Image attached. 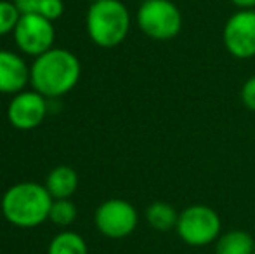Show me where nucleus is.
Returning a JSON list of instances; mask_svg holds the SVG:
<instances>
[{"label": "nucleus", "instance_id": "3", "mask_svg": "<svg viewBox=\"0 0 255 254\" xmlns=\"http://www.w3.org/2000/svg\"><path fill=\"white\" fill-rule=\"evenodd\" d=\"M91 40L103 49H113L127 38L130 30V14L120 0H96L85 17Z\"/></svg>", "mask_w": 255, "mask_h": 254}, {"label": "nucleus", "instance_id": "9", "mask_svg": "<svg viewBox=\"0 0 255 254\" xmlns=\"http://www.w3.org/2000/svg\"><path fill=\"white\" fill-rule=\"evenodd\" d=\"M47 115V98L37 91H21L12 96L7 106V119L17 131H31Z\"/></svg>", "mask_w": 255, "mask_h": 254}, {"label": "nucleus", "instance_id": "15", "mask_svg": "<svg viewBox=\"0 0 255 254\" xmlns=\"http://www.w3.org/2000/svg\"><path fill=\"white\" fill-rule=\"evenodd\" d=\"M77 220V206L70 199H56L52 200L51 211H49V221L56 227H70Z\"/></svg>", "mask_w": 255, "mask_h": 254}, {"label": "nucleus", "instance_id": "20", "mask_svg": "<svg viewBox=\"0 0 255 254\" xmlns=\"http://www.w3.org/2000/svg\"><path fill=\"white\" fill-rule=\"evenodd\" d=\"M229 2H231L233 5L240 7L242 10H245V9H254V7H255V0H229Z\"/></svg>", "mask_w": 255, "mask_h": 254}, {"label": "nucleus", "instance_id": "14", "mask_svg": "<svg viewBox=\"0 0 255 254\" xmlns=\"http://www.w3.org/2000/svg\"><path fill=\"white\" fill-rule=\"evenodd\" d=\"M87 242L80 234L64 230L57 234L47 248V254H87Z\"/></svg>", "mask_w": 255, "mask_h": 254}, {"label": "nucleus", "instance_id": "21", "mask_svg": "<svg viewBox=\"0 0 255 254\" xmlns=\"http://www.w3.org/2000/svg\"><path fill=\"white\" fill-rule=\"evenodd\" d=\"M89 2H91V3H92V2H96V0H89Z\"/></svg>", "mask_w": 255, "mask_h": 254}, {"label": "nucleus", "instance_id": "13", "mask_svg": "<svg viewBox=\"0 0 255 254\" xmlns=\"http://www.w3.org/2000/svg\"><path fill=\"white\" fill-rule=\"evenodd\" d=\"M179 214L170 204L167 202H153L146 209V221L149 227L158 232H168L177 227Z\"/></svg>", "mask_w": 255, "mask_h": 254}, {"label": "nucleus", "instance_id": "16", "mask_svg": "<svg viewBox=\"0 0 255 254\" xmlns=\"http://www.w3.org/2000/svg\"><path fill=\"white\" fill-rule=\"evenodd\" d=\"M21 17V12L14 2L10 0H0V37L7 33H12L17 21Z\"/></svg>", "mask_w": 255, "mask_h": 254}, {"label": "nucleus", "instance_id": "19", "mask_svg": "<svg viewBox=\"0 0 255 254\" xmlns=\"http://www.w3.org/2000/svg\"><path fill=\"white\" fill-rule=\"evenodd\" d=\"M21 14H38L44 0H12Z\"/></svg>", "mask_w": 255, "mask_h": 254}, {"label": "nucleus", "instance_id": "5", "mask_svg": "<svg viewBox=\"0 0 255 254\" xmlns=\"http://www.w3.org/2000/svg\"><path fill=\"white\" fill-rule=\"evenodd\" d=\"M177 235L188 246H207L219 239L221 234V218L208 206H189L179 214Z\"/></svg>", "mask_w": 255, "mask_h": 254}, {"label": "nucleus", "instance_id": "18", "mask_svg": "<svg viewBox=\"0 0 255 254\" xmlns=\"http://www.w3.org/2000/svg\"><path fill=\"white\" fill-rule=\"evenodd\" d=\"M242 101L249 110L255 112V75L250 77L242 87Z\"/></svg>", "mask_w": 255, "mask_h": 254}, {"label": "nucleus", "instance_id": "1", "mask_svg": "<svg viewBox=\"0 0 255 254\" xmlns=\"http://www.w3.org/2000/svg\"><path fill=\"white\" fill-rule=\"evenodd\" d=\"M82 75V64L71 51L52 47L35 58L30 66V85L44 98L54 99L73 91Z\"/></svg>", "mask_w": 255, "mask_h": 254}, {"label": "nucleus", "instance_id": "17", "mask_svg": "<svg viewBox=\"0 0 255 254\" xmlns=\"http://www.w3.org/2000/svg\"><path fill=\"white\" fill-rule=\"evenodd\" d=\"M64 12V2L63 0H44L38 9V14L44 17H47L49 21H56L63 16Z\"/></svg>", "mask_w": 255, "mask_h": 254}, {"label": "nucleus", "instance_id": "2", "mask_svg": "<svg viewBox=\"0 0 255 254\" xmlns=\"http://www.w3.org/2000/svg\"><path fill=\"white\" fill-rule=\"evenodd\" d=\"M52 197L45 185L21 181L9 187L2 195V214L17 228H35L49 220Z\"/></svg>", "mask_w": 255, "mask_h": 254}, {"label": "nucleus", "instance_id": "8", "mask_svg": "<svg viewBox=\"0 0 255 254\" xmlns=\"http://www.w3.org/2000/svg\"><path fill=\"white\" fill-rule=\"evenodd\" d=\"M228 52L235 58L249 59L255 56V10L245 9L235 12L222 31Z\"/></svg>", "mask_w": 255, "mask_h": 254}, {"label": "nucleus", "instance_id": "6", "mask_svg": "<svg viewBox=\"0 0 255 254\" xmlns=\"http://www.w3.org/2000/svg\"><path fill=\"white\" fill-rule=\"evenodd\" d=\"M12 35L17 49L23 54L38 58L54 47L56 28L52 21L40 14H21Z\"/></svg>", "mask_w": 255, "mask_h": 254}, {"label": "nucleus", "instance_id": "12", "mask_svg": "<svg viewBox=\"0 0 255 254\" xmlns=\"http://www.w3.org/2000/svg\"><path fill=\"white\" fill-rule=\"evenodd\" d=\"M255 241L249 232L231 230L217 239L215 254H254Z\"/></svg>", "mask_w": 255, "mask_h": 254}, {"label": "nucleus", "instance_id": "11", "mask_svg": "<svg viewBox=\"0 0 255 254\" xmlns=\"http://www.w3.org/2000/svg\"><path fill=\"white\" fill-rule=\"evenodd\" d=\"M45 188L56 199H70L78 188V174L70 166H57L47 174Z\"/></svg>", "mask_w": 255, "mask_h": 254}, {"label": "nucleus", "instance_id": "10", "mask_svg": "<svg viewBox=\"0 0 255 254\" xmlns=\"http://www.w3.org/2000/svg\"><path fill=\"white\" fill-rule=\"evenodd\" d=\"M30 84V66L16 52L0 49V94H17Z\"/></svg>", "mask_w": 255, "mask_h": 254}, {"label": "nucleus", "instance_id": "4", "mask_svg": "<svg viewBox=\"0 0 255 254\" xmlns=\"http://www.w3.org/2000/svg\"><path fill=\"white\" fill-rule=\"evenodd\" d=\"M135 17L142 33L154 40H170L182 28V14L170 0H144Z\"/></svg>", "mask_w": 255, "mask_h": 254}, {"label": "nucleus", "instance_id": "22", "mask_svg": "<svg viewBox=\"0 0 255 254\" xmlns=\"http://www.w3.org/2000/svg\"><path fill=\"white\" fill-rule=\"evenodd\" d=\"M254 254H255V249H254Z\"/></svg>", "mask_w": 255, "mask_h": 254}, {"label": "nucleus", "instance_id": "7", "mask_svg": "<svg viewBox=\"0 0 255 254\" xmlns=\"http://www.w3.org/2000/svg\"><path fill=\"white\" fill-rule=\"evenodd\" d=\"M137 211L130 202L122 199H110L96 209L94 223L108 239L128 237L137 227Z\"/></svg>", "mask_w": 255, "mask_h": 254}]
</instances>
